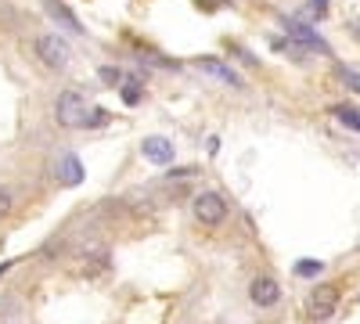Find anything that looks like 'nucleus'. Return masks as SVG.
Returning <instances> with one entry per match:
<instances>
[{
  "instance_id": "obj_11",
  "label": "nucleus",
  "mask_w": 360,
  "mask_h": 324,
  "mask_svg": "<svg viewBox=\"0 0 360 324\" xmlns=\"http://www.w3.org/2000/svg\"><path fill=\"white\" fill-rule=\"evenodd\" d=\"M321 271H324L321 259H295V274L299 278H317Z\"/></svg>"
},
{
  "instance_id": "obj_18",
  "label": "nucleus",
  "mask_w": 360,
  "mask_h": 324,
  "mask_svg": "<svg viewBox=\"0 0 360 324\" xmlns=\"http://www.w3.org/2000/svg\"><path fill=\"white\" fill-rule=\"evenodd\" d=\"M44 4H54V0H44Z\"/></svg>"
},
{
  "instance_id": "obj_17",
  "label": "nucleus",
  "mask_w": 360,
  "mask_h": 324,
  "mask_svg": "<svg viewBox=\"0 0 360 324\" xmlns=\"http://www.w3.org/2000/svg\"><path fill=\"white\" fill-rule=\"evenodd\" d=\"M310 8H314V15L321 18V15H328V0H310Z\"/></svg>"
},
{
  "instance_id": "obj_9",
  "label": "nucleus",
  "mask_w": 360,
  "mask_h": 324,
  "mask_svg": "<svg viewBox=\"0 0 360 324\" xmlns=\"http://www.w3.org/2000/svg\"><path fill=\"white\" fill-rule=\"evenodd\" d=\"M285 29L292 37H299V44H307V47H314V51H321V54H332V47H328L310 25H303V22H295V18H285Z\"/></svg>"
},
{
  "instance_id": "obj_4",
  "label": "nucleus",
  "mask_w": 360,
  "mask_h": 324,
  "mask_svg": "<svg viewBox=\"0 0 360 324\" xmlns=\"http://www.w3.org/2000/svg\"><path fill=\"white\" fill-rule=\"evenodd\" d=\"M339 299H342V285H335V281H324V285H317L314 292H310V313H314V320H328L335 310H339Z\"/></svg>"
},
{
  "instance_id": "obj_10",
  "label": "nucleus",
  "mask_w": 360,
  "mask_h": 324,
  "mask_svg": "<svg viewBox=\"0 0 360 324\" xmlns=\"http://www.w3.org/2000/svg\"><path fill=\"white\" fill-rule=\"evenodd\" d=\"M105 267H108V259H105V256H94V259H83V263H79V274H83V278H98Z\"/></svg>"
},
{
  "instance_id": "obj_1",
  "label": "nucleus",
  "mask_w": 360,
  "mask_h": 324,
  "mask_svg": "<svg viewBox=\"0 0 360 324\" xmlns=\"http://www.w3.org/2000/svg\"><path fill=\"white\" fill-rule=\"evenodd\" d=\"M54 119L62 130H98L108 123V115L101 108H94L86 101V94L79 91H62L54 101Z\"/></svg>"
},
{
  "instance_id": "obj_6",
  "label": "nucleus",
  "mask_w": 360,
  "mask_h": 324,
  "mask_svg": "<svg viewBox=\"0 0 360 324\" xmlns=\"http://www.w3.org/2000/svg\"><path fill=\"white\" fill-rule=\"evenodd\" d=\"M249 299H252V306H259V310L278 306V299H281V285L270 278V274H256L252 285H249Z\"/></svg>"
},
{
  "instance_id": "obj_7",
  "label": "nucleus",
  "mask_w": 360,
  "mask_h": 324,
  "mask_svg": "<svg viewBox=\"0 0 360 324\" xmlns=\"http://www.w3.org/2000/svg\"><path fill=\"white\" fill-rule=\"evenodd\" d=\"M54 181L62 188H79L83 184V162H79V155H72V152L58 155L54 159Z\"/></svg>"
},
{
  "instance_id": "obj_15",
  "label": "nucleus",
  "mask_w": 360,
  "mask_h": 324,
  "mask_svg": "<svg viewBox=\"0 0 360 324\" xmlns=\"http://www.w3.org/2000/svg\"><path fill=\"white\" fill-rule=\"evenodd\" d=\"M11 209H15V195H11L8 188H0V220H4Z\"/></svg>"
},
{
  "instance_id": "obj_12",
  "label": "nucleus",
  "mask_w": 360,
  "mask_h": 324,
  "mask_svg": "<svg viewBox=\"0 0 360 324\" xmlns=\"http://www.w3.org/2000/svg\"><path fill=\"white\" fill-rule=\"evenodd\" d=\"M119 94H123V105H127V108H137V105L144 101V91H141L137 83H123V91H119Z\"/></svg>"
},
{
  "instance_id": "obj_3",
  "label": "nucleus",
  "mask_w": 360,
  "mask_h": 324,
  "mask_svg": "<svg viewBox=\"0 0 360 324\" xmlns=\"http://www.w3.org/2000/svg\"><path fill=\"white\" fill-rule=\"evenodd\" d=\"M33 51H37L40 62H44L47 69H54V72H65V69H69V62H72L69 44H65L62 37H54V33L37 37V40H33Z\"/></svg>"
},
{
  "instance_id": "obj_2",
  "label": "nucleus",
  "mask_w": 360,
  "mask_h": 324,
  "mask_svg": "<svg viewBox=\"0 0 360 324\" xmlns=\"http://www.w3.org/2000/svg\"><path fill=\"white\" fill-rule=\"evenodd\" d=\"M191 216H195V223H202V227H220V223L231 216V205H227V198H224L220 191L205 188V191H198V195L191 198Z\"/></svg>"
},
{
  "instance_id": "obj_8",
  "label": "nucleus",
  "mask_w": 360,
  "mask_h": 324,
  "mask_svg": "<svg viewBox=\"0 0 360 324\" xmlns=\"http://www.w3.org/2000/svg\"><path fill=\"white\" fill-rule=\"evenodd\" d=\"M195 65H198L205 76H217L220 83H231V86H245V83H242V76H238V72H234L227 62H220V58H209V54H205V58H198Z\"/></svg>"
},
{
  "instance_id": "obj_16",
  "label": "nucleus",
  "mask_w": 360,
  "mask_h": 324,
  "mask_svg": "<svg viewBox=\"0 0 360 324\" xmlns=\"http://www.w3.org/2000/svg\"><path fill=\"white\" fill-rule=\"evenodd\" d=\"M339 79H342L346 86H353V91L360 94V72H353V69H339Z\"/></svg>"
},
{
  "instance_id": "obj_13",
  "label": "nucleus",
  "mask_w": 360,
  "mask_h": 324,
  "mask_svg": "<svg viewBox=\"0 0 360 324\" xmlns=\"http://www.w3.org/2000/svg\"><path fill=\"white\" fill-rule=\"evenodd\" d=\"M98 76H101V83H108V86H123V83H127L123 69H115V65H101Z\"/></svg>"
},
{
  "instance_id": "obj_5",
  "label": "nucleus",
  "mask_w": 360,
  "mask_h": 324,
  "mask_svg": "<svg viewBox=\"0 0 360 324\" xmlns=\"http://www.w3.org/2000/svg\"><path fill=\"white\" fill-rule=\"evenodd\" d=\"M141 155L152 162V166H173L176 162V148H173V141L162 137V134H152V137H144L141 141Z\"/></svg>"
},
{
  "instance_id": "obj_14",
  "label": "nucleus",
  "mask_w": 360,
  "mask_h": 324,
  "mask_svg": "<svg viewBox=\"0 0 360 324\" xmlns=\"http://www.w3.org/2000/svg\"><path fill=\"white\" fill-rule=\"evenodd\" d=\"M335 115L346 123V127H353V130H360V108H349V105H339L335 108Z\"/></svg>"
},
{
  "instance_id": "obj_19",
  "label": "nucleus",
  "mask_w": 360,
  "mask_h": 324,
  "mask_svg": "<svg viewBox=\"0 0 360 324\" xmlns=\"http://www.w3.org/2000/svg\"><path fill=\"white\" fill-rule=\"evenodd\" d=\"M314 324H324V320H314Z\"/></svg>"
}]
</instances>
